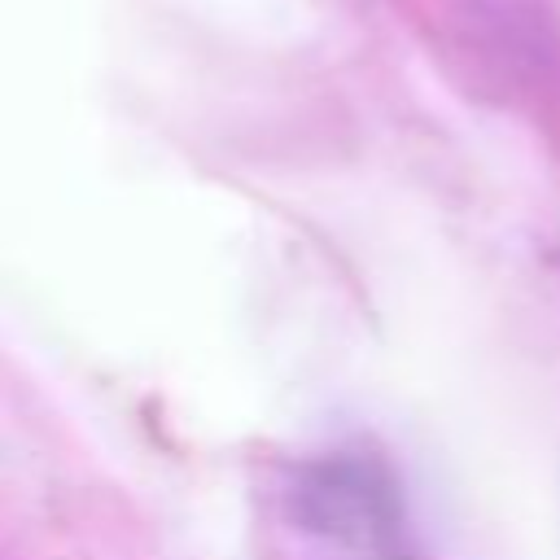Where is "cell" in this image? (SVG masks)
I'll use <instances>...</instances> for the list:
<instances>
[{
  "mask_svg": "<svg viewBox=\"0 0 560 560\" xmlns=\"http://www.w3.org/2000/svg\"><path fill=\"white\" fill-rule=\"evenodd\" d=\"M289 503L302 529L341 542H376L398 529V490L389 472L354 455H332L298 468Z\"/></svg>",
  "mask_w": 560,
  "mask_h": 560,
  "instance_id": "cell-1",
  "label": "cell"
}]
</instances>
